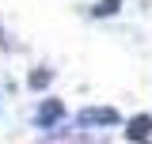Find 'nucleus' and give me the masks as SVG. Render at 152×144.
<instances>
[{"label":"nucleus","mask_w":152,"mask_h":144,"mask_svg":"<svg viewBox=\"0 0 152 144\" xmlns=\"http://www.w3.org/2000/svg\"><path fill=\"white\" fill-rule=\"evenodd\" d=\"M61 118H65V106H61L57 99H46V103L38 106V118H34V121H38L42 129H50V125H57Z\"/></svg>","instance_id":"nucleus-1"},{"label":"nucleus","mask_w":152,"mask_h":144,"mask_svg":"<svg viewBox=\"0 0 152 144\" xmlns=\"http://www.w3.org/2000/svg\"><path fill=\"white\" fill-rule=\"evenodd\" d=\"M114 121H118V114H114L110 106H99V110H84V114H80V125H114Z\"/></svg>","instance_id":"nucleus-2"},{"label":"nucleus","mask_w":152,"mask_h":144,"mask_svg":"<svg viewBox=\"0 0 152 144\" xmlns=\"http://www.w3.org/2000/svg\"><path fill=\"white\" fill-rule=\"evenodd\" d=\"M126 133H129V140H145L152 133V118H133L129 125H126Z\"/></svg>","instance_id":"nucleus-3"}]
</instances>
